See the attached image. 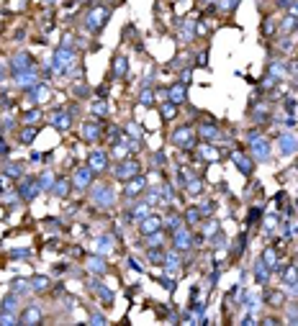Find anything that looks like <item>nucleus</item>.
Segmentation results:
<instances>
[{
  "mask_svg": "<svg viewBox=\"0 0 298 326\" xmlns=\"http://www.w3.org/2000/svg\"><path fill=\"white\" fill-rule=\"evenodd\" d=\"M160 113H162L165 121H170V119H175V116H177V106L172 100H167V103H162V106H160Z\"/></svg>",
  "mask_w": 298,
  "mask_h": 326,
  "instance_id": "obj_31",
  "label": "nucleus"
},
{
  "mask_svg": "<svg viewBox=\"0 0 298 326\" xmlns=\"http://www.w3.org/2000/svg\"><path fill=\"white\" fill-rule=\"evenodd\" d=\"M75 64V49L72 46H59L57 54H54V67L57 72H70Z\"/></svg>",
  "mask_w": 298,
  "mask_h": 326,
  "instance_id": "obj_6",
  "label": "nucleus"
},
{
  "mask_svg": "<svg viewBox=\"0 0 298 326\" xmlns=\"http://www.w3.org/2000/svg\"><path fill=\"white\" fill-rule=\"evenodd\" d=\"M49 121H51V126H57L59 131H64V128L72 126V113H67V111H54V113L49 116Z\"/></svg>",
  "mask_w": 298,
  "mask_h": 326,
  "instance_id": "obj_18",
  "label": "nucleus"
},
{
  "mask_svg": "<svg viewBox=\"0 0 298 326\" xmlns=\"http://www.w3.org/2000/svg\"><path fill=\"white\" fill-rule=\"evenodd\" d=\"M162 226H165V221L160 218V216H154V213H149V216H144L139 221V231H141V237H147V234H154V231H162Z\"/></svg>",
  "mask_w": 298,
  "mask_h": 326,
  "instance_id": "obj_10",
  "label": "nucleus"
},
{
  "mask_svg": "<svg viewBox=\"0 0 298 326\" xmlns=\"http://www.w3.org/2000/svg\"><path fill=\"white\" fill-rule=\"evenodd\" d=\"M83 139H85V141H98V139H100V126L93 123V121L83 123Z\"/></svg>",
  "mask_w": 298,
  "mask_h": 326,
  "instance_id": "obj_23",
  "label": "nucleus"
},
{
  "mask_svg": "<svg viewBox=\"0 0 298 326\" xmlns=\"http://www.w3.org/2000/svg\"><path fill=\"white\" fill-rule=\"evenodd\" d=\"M144 216H149V203H128V208H126L128 221H141Z\"/></svg>",
  "mask_w": 298,
  "mask_h": 326,
  "instance_id": "obj_16",
  "label": "nucleus"
},
{
  "mask_svg": "<svg viewBox=\"0 0 298 326\" xmlns=\"http://www.w3.org/2000/svg\"><path fill=\"white\" fill-rule=\"evenodd\" d=\"M124 131L131 134V139H139V141H141V128H139V123H126Z\"/></svg>",
  "mask_w": 298,
  "mask_h": 326,
  "instance_id": "obj_43",
  "label": "nucleus"
},
{
  "mask_svg": "<svg viewBox=\"0 0 298 326\" xmlns=\"http://www.w3.org/2000/svg\"><path fill=\"white\" fill-rule=\"evenodd\" d=\"M185 190H188L190 195H198V193H203V182H201V180H188V182H185Z\"/></svg>",
  "mask_w": 298,
  "mask_h": 326,
  "instance_id": "obj_40",
  "label": "nucleus"
},
{
  "mask_svg": "<svg viewBox=\"0 0 298 326\" xmlns=\"http://www.w3.org/2000/svg\"><path fill=\"white\" fill-rule=\"evenodd\" d=\"M288 10H291V16H293V18H298V0H291Z\"/></svg>",
  "mask_w": 298,
  "mask_h": 326,
  "instance_id": "obj_51",
  "label": "nucleus"
},
{
  "mask_svg": "<svg viewBox=\"0 0 298 326\" xmlns=\"http://www.w3.org/2000/svg\"><path fill=\"white\" fill-rule=\"evenodd\" d=\"M216 211V205L213 203H206V205H201V216H209V213H213Z\"/></svg>",
  "mask_w": 298,
  "mask_h": 326,
  "instance_id": "obj_50",
  "label": "nucleus"
},
{
  "mask_svg": "<svg viewBox=\"0 0 298 326\" xmlns=\"http://www.w3.org/2000/svg\"><path fill=\"white\" fill-rule=\"evenodd\" d=\"M141 172V167H139V162L134 160V157H126V160H121L119 164L113 167V175L119 177V180H131V177H136Z\"/></svg>",
  "mask_w": 298,
  "mask_h": 326,
  "instance_id": "obj_4",
  "label": "nucleus"
},
{
  "mask_svg": "<svg viewBox=\"0 0 298 326\" xmlns=\"http://www.w3.org/2000/svg\"><path fill=\"white\" fill-rule=\"evenodd\" d=\"M29 293L31 290V283H26V280H16V285H13V293Z\"/></svg>",
  "mask_w": 298,
  "mask_h": 326,
  "instance_id": "obj_47",
  "label": "nucleus"
},
{
  "mask_svg": "<svg viewBox=\"0 0 298 326\" xmlns=\"http://www.w3.org/2000/svg\"><path fill=\"white\" fill-rule=\"evenodd\" d=\"M39 119H42V111H39V108H31L29 113H23V123L26 126H34Z\"/></svg>",
  "mask_w": 298,
  "mask_h": 326,
  "instance_id": "obj_38",
  "label": "nucleus"
},
{
  "mask_svg": "<svg viewBox=\"0 0 298 326\" xmlns=\"http://www.w3.org/2000/svg\"><path fill=\"white\" fill-rule=\"evenodd\" d=\"M165 226L170 229V231H177L180 226H185V218H183V216H177V213H172V216H167Z\"/></svg>",
  "mask_w": 298,
  "mask_h": 326,
  "instance_id": "obj_35",
  "label": "nucleus"
},
{
  "mask_svg": "<svg viewBox=\"0 0 298 326\" xmlns=\"http://www.w3.org/2000/svg\"><path fill=\"white\" fill-rule=\"evenodd\" d=\"M46 98H49V87L42 85V82L29 90V100H31V103H42V100H46Z\"/></svg>",
  "mask_w": 298,
  "mask_h": 326,
  "instance_id": "obj_24",
  "label": "nucleus"
},
{
  "mask_svg": "<svg viewBox=\"0 0 298 326\" xmlns=\"http://www.w3.org/2000/svg\"><path fill=\"white\" fill-rule=\"evenodd\" d=\"M206 3H216V0H206Z\"/></svg>",
  "mask_w": 298,
  "mask_h": 326,
  "instance_id": "obj_55",
  "label": "nucleus"
},
{
  "mask_svg": "<svg viewBox=\"0 0 298 326\" xmlns=\"http://www.w3.org/2000/svg\"><path fill=\"white\" fill-rule=\"evenodd\" d=\"M278 144H280V154H283V157H291V154L298 152V139L293 134H283Z\"/></svg>",
  "mask_w": 298,
  "mask_h": 326,
  "instance_id": "obj_17",
  "label": "nucleus"
},
{
  "mask_svg": "<svg viewBox=\"0 0 298 326\" xmlns=\"http://www.w3.org/2000/svg\"><path fill=\"white\" fill-rule=\"evenodd\" d=\"M262 31H265V34H270V31H275V23H273V21H270V18H267V21H265V26H262Z\"/></svg>",
  "mask_w": 298,
  "mask_h": 326,
  "instance_id": "obj_52",
  "label": "nucleus"
},
{
  "mask_svg": "<svg viewBox=\"0 0 298 326\" xmlns=\"http://www.w3.org/2000/svg\"><path fill=\"white\" fill-rule=\"evenodd\" d=\"M198 136H201L203 141H216V139H218V126L211 123V121H203V123L198 126Z\"/></svg>",
  "mask_w": 298,
  "mask_h": 326,
  "instance_id": "obj_20",
  "label": "nucleus"
},
{
  "mask_svg": "<svg viewBox=\"0 0 298 326\" xmlns=\"http://www.w3.org/2000/svg\"><path fill=\"white\" fill-rule=\"evenodd\" d=\"M250 154L257 162H267L270 160V141L257 131H250Z\"/></svg>",
  "mask_w": 298,
  "mask_h": 326,
  "instance_id": "obj_2",
  "label": "nucleus"
},
{
  "mask_svg": "<svg viewBox=\"0 0 298 326\" xmlns=\"http://www.w3.org/2000/svg\"><path fill=\"white\" fill-rule=\"evenodd\" d=\"M70 190H72V180H67V177H59V180H54V188H51V193H54L57 198H67V195H70Z\"/></svg>",
  "mask_w": 298,
  "mask_h": 326,
  "instance_id": "obj_21",
  "label": "nucleus"
},
{
  "mask_svg": "<svg viewBox=\"0 0 298 326\" xmlns=\"http://www.w3.org/2000/svg\"><path fill=\"white\" fill-rule=\"evenodd\" d=\"M21 321L23 324H39V321H42V311H39V306H29V308H26L21 314Z\"/></svg>",
  "mask_w": 298,
  "mask_h": 326,
  "instance_id": "obj_26",
  "label": "nucleus"
},
{
  "mask_svg": "<svg viewBox=\"0 0 298 326\" xmlns=\"http://www.w3.org/2000/svg\"><path fill=\"white\" fill-rule=\"evenodd\" d=\"M198 152H201V157H203V160H211V162H216L218 157H221V154H218V149H216V147H211V141L201 144V149H198Z\"/></svg>",
  "mask_w": 298,
  "mask_h": 326,
  "instance_id": "obj_28",
  "label": "nucleus"
},
{
  "mask_svg": "<svg viewBox=\"0 0 298 326\" xmlns=\"http://www.w3.org/2000/svg\"><path fill=\"white\" fill-rule=\"evenodd\" d=\"M162 244H165V234H162V231L147 234V246H149V249H160Z\"/></svg>",
  "mask_w": 298,
  "mask_h": 326,
  "instance_id": "obj_32",
  "label": "nucleus"
},
{
  "mask_svg": "<svg viewBox=\"0 0 298 326\" xmlns=\"http://www.w3.org/2000/svg\"><path fill=\"white\" fill-rule=\"evenodd\" d=\"M170 141H172L175 147H180V149H190V147H196V128H193L190 123L177 126L175 131H172V136H170Z\"/></svg>",
  "mask_w": 298,
  "mask_h": 326,
  "instance_id": "obj_3",
  "label": "nucleus"
},
{
  "mask_svg": "<svg viewBox=\"0 0 298 326\" xmlns=\"http://www.w3.org/2000/svg\"><path fill=\"white\" fill-rule=\"evenodd\" d=\"M3 72H5V67H3V62H0V80H3Z\"/></svg>",
  "mask_w": 298,
  "mask_h": 326,
  "instance_id": "obj_53",
  "label": "nucleus"
},
{
  "mask_svg": "<svg viewBox=\"0 0 298 326\" xmlns=\"http://www.w3.org/2000/svg\"><path fill=\"white\" fill-rule=\"evenodd\" d=\"M93 113L95 116H108V103L106 100H98L95 106H93Z\"/></svg>",
  "mask_w": 298,
  "mask_h": 326,
  "instance_id": "obj_45",
  "label": "nucleus"
},
{
  "mask_svg": "<svg viewBox=\"0 0 298 326\" xmlns=\"http://www.w3.org/2000/svg\"><path fill=\"white\" fill-rule=\"evenodd\" d=\"M93 177H95V172H93V169H90L87 164H85V167H77L75 175H72V188L87 190L90 185H93Z\"/></svg>",
  "mask_w": 298,
  "mask_h": 326,
  "instance_id": "obj_8",
  "label": "nucleus"
},
{
  "mask_svg": "<svg viewBox=\"0 0 298 326\" xmlns=\"http://www.w3.org/2000/svg\"><path fill=\"white\" fill-rule=\"evenodd\" d=\"M280 275H283V283H286V285H296L298 283V267L296 265H288V267L280 270Z\"/></svg>",
  "mask_w": 298,
  "mask_h": 326,
  "instance_id": "obj_27",
  "label": "nucleus"
},
{
  "mask_svg": "<svg viewBox=\"0 0 298 326\" xmlns=\"http://www.w3.org/2000/svg\"><path fill=\"white\" fill-rule=\"evenodd\" d=\"M54 175H51V172H42V175H39V188H42V190H51V188H54Z\"/></svg>",
  "mask_w": 298,
  "mask_h": 326,
  "instance_id": "obj_33",
  "label": "nucleus"
},
{
  "mask_svg": "<svg viewBox=\"0 0 298 326\" xmlns=\"http://www.w3.org/2000/svg\"><path fill=\"white\" fill-rule=\"evenodd\" d=\"M262 262H265L270 270H278V254H275L273 249H265V254H262Z\"/></svg>",
  "mask_w": 298,
  "mask_h": 326,
  "instance_id": "obj_37",
  "label": "nucleus"
},
{
  "mask_svg": "<svg viewBox=\"0 0 298 326\" xmlns=\"http://www.w3.org/2000/svg\"><path fill=\"white\" fill-rule=\"evenodd\" d=\"M193 246V231L188 226H180L177 231H172V249L175 252H188Z\"/></svg>",
  "mask_w": 298,
  "mask_h": 326,
  "instance_id": "obj_7",
  "label": "nucleus"
},
{
  "mask_svg": "<svg viewBox=\"0 0 298 326\" xmlns=\"http://www.w3.org/2000/svg\"><path fill=\"white\" fill-rule=\"evenodd\" d=\"M203 234L206 237H211V234H218V221H211V224L203 226Z\"/></svg>",
  "mask_w": 298,
  "mask_h": 326,
  "instance_id": "obj_48",
  "label": "nucleus"
},
{
  "mask_svg": "<svg viewBox=\"0 0 298 326\" xmlns=\"http://www.w3.org/2000/svg\"><path fill=\"white\" fill-rule=\"evenodd\" d=\"M147 190V180L141 177V175H136V177H131V180H126V188H124V195L126 198H139L141 193Z\"/></svg>",
  "mask_w": 298,
  "mask_h": 326,
  "instance_id": "obj_11",
  "label": "nucleus"
},
{
  "mask_svg": "<svg viewBox=\"0 0 298 326\" xmlns=\"http://www.w3.org/2000/svg\"><path fill=\"white\" fill-rule=\"evenodd\" d=\"M239 0H221V10H234Z\"/></svg>",
  "mask_w": 298,
  "mask_h": 326,
  "instance_id": "obj_49",
  "label": "nucleus"
},
{
  "mask_svg": "<svg viewBox=\"0 0 298 326\" xmlns=\"http://www.w3.org/2000/svg\"><path fill=\"white\" fill-rule=\"evenodd\" d=\"M183 218L188 221V224H198V221L203 218V216H201V208H190V211H188Z\"/></svg>",
  "mask_w": 298,
  "mask_h": 326,
  "instance_id": "obj_41",
  "label": "nucleus"
},
{
  "mask_svg": "<svg viewBox=\"0 0 298 326\" xmlns=\"http://www.w3.org/2000/svg\"><path fill=\"white\" fill-rule=\"evenodd\" d=\"M265 301H267L270 306H283V303H286V295H283L280 290H267Z\"/></svg>",
  "mask_w": 298,
  "mask_h": 326,
  "instance_id": "obj_36",
  "label": "nucleus"
},
{
  "mask_svg": "<svg viewBox=\"0 0 298 326\" xmlns=\"http://www.w3.org/2000/svg\"><path fill=\"white\" fill-rule=\"evenodd\" d=\"M147 259L149 262H165V254L157 252V249H147Z\"/></svg>",
  "mask_w": 298,
  "mask_h": 326,
  "instance_id": "obj_46",
  "label": "nucleus"
},
{
  "mask_svg": "<svg viewBox=\"0 0 298 326\" xmlns=\"http://www.w3.org/2000/svg\"><path fill=\"white\" fill-rule=\"evenodd\" d=\"M113 246H116V239L111 237V234H103V237L95 239V254H111L113 252Z\"/></svg>",
  "mask_w": 298,
  "mask_h": 326,
  "instance_id": "obj_19",
  "label": "nucleus"
},
{
  "mask_svg": "<svg viewBox=\"0 0 298 326\" xmlns=\"http://www.w3.org/2000/svg\"><path fill=\"white\" fill-rule=\"evenodd\" d=\"M270 272H273V270H270V267L262 262V259H257V262H255V278L260 280V283H267V275H270Z\"/></svg>",
  "mask_w": 298,
  "mask_h": 326,
  "instance_id": "obj_30",
  "label": "nucleus"
},
{
  "mask_svg": "<svg viewBox=\"0 0 298 326\" xmlns=\"http://www.w3.org/2000/svg\"><path fill=\"white\" fill-rule=\"evenodd\" d=\"M90 198H93V203L100 205V208H111L116 203V193H113L111 185H95L93 190H90Z\"/></svg>",
  "mask_w": 298,
  "mask_h": 326,
  "instance_id": "obj_5",
  "label": "nucleus"
},
{
  "mask_svg": "<svg viewBox=\"0 0 298 326\" xmlns=\"http://www.w3.org/2000/svg\"><path fill=\"white\" fill-rule=\"evenodd\" d=\"M49 285H51V283H49V278H44V275H39V278L31 280V288H34L36 293H46Z\"/></svg>",
  "mask_w": 298,
  "mask_h": 326,
  "instance_id": "obj_34",
  "label": "nucleus"
},
{
  "mask_svg": "<svg viewBox=\"0 0 298 326\" xmlns=\"http://www.w3.org/2000/svg\"><path fill=\"white\" fill-rule=\"evenodd\" d=\"M39 193H42V188H39V182L31 180V177H26V180L21 182V188H18V195H21L23 201H34Z\"/></svg>",
  "mask_w": 298,
  "mask_h": 326,
  "instance_id": "obj_14",
  "label": "nucleus"
},
{
  "mask_svg": "<svg viewBox=\"0 0 298 326\" xmlns=\"http://www.w3.org/2000/svg\"><path fill=\"white\" fill-rule=\"evenodd\" d=\"M3 172H5L8 177H21L23 169H21V164H16V162H8V164L3 167Z\"/></svg>",
  "mask_w": 298,
  "mask_h": 326,
  "instance_id": "obj_39",
  "label": "nucleus"
},
{
  "mask_svg": "<svg viewBox=\"0 0 298 326\" xmlns=\"http://www.w3.org/2000/svg\"><path fill=\"white\" fill-rule=\"evenodd\" d=\"M85 267L93 272V275H106V272H108V265H106V259H103V254L87 257V259H85Z\"/></svg>",
  "mask_w": 298,
  "mask_h": 326,
  "instance_id": "obj_15",
  "label": "nucleus"
},
{
  "mask_svg": "<svg viewBox=\"0 0 298 326\" xmlns=\"http://www.w3.org/2000/svg\"><path fill=\"white\" fill-rule=\"evenodd\" d=\"M139 103H141V106H147V108H152L154 103H157V100H154V90L149 85H144V90L139 93Z\"/></svg>",
  "mask_w": 298,
  "mask_h": 326,
  "instance_id": "obj_29",
  "label": "nucleus"
},
{
  "mask_svg": "<svg viewBox=\"0 0 298 326\" xmlns=\"http://www.w3.org/2000/svg\"><path fill=\"white\" fill-rule=\"evenodd\" d=\"M185 98H188V87H185V82H183V80L167 87V100H172L175 106H180V103H185Z\"/></svg>",
  "mask_w": 298,
  "mask_h": 326,
  "instance_id": "obj_13",
  "label": "nucleus"
},
{
  "mask_svg": "<svg viewBox=\"0 0 298 326\" xmlns=\"http://www.w3.org/2000/svg\"><path fill=\"white\" fill-rule=\"evenodd\" d=\"M126 72H128V59L124 54H119L113 59V77H119V80H121V77H126Z\"/></svg>",
  "mask_w": 298,
  "mask_h": 326,
  "instance_id": "obj_25",
  "label": "nucleus"
},
{
  "mask_svg": "<svg viewBox=\"0 0 298 326\" xmlns=\"http://www.w3.org/2000/svg\"><path fill=\"white\" fill-rule=\"evenodd\" d=\"M95 290H98V295H100V301H103V303H108V306L113 303V293H111L108 288H103V285H98Z\"/></svg>",
  "mask_w": 298,
  "mask_h": 326,
  "instance_id": "obj_42",
  "label": "nucleus"
},
{
  "mask_svg": "<svg viewBox=\"0 0 298 326\" xmlns=\"http://www.w3.org/2000/svg\"><path fill=\"white\" fill-rule=\"evenodd\" d=\"M231 160L237 162V167L242 169L244 175H252V160L247 157V154H242V152H234V154H231Z\"/></svg>",
  "mask_w": 298,
  "mask_h": 326,
  "instance_id": "obj_22",
  "label": "nucleus"
},
{
  "mask_svg": "<svg viewBox=\"0 0 298 326\" xmlns=\"http://www.w3.org/2000/svg\"><path fill=\"white\" fill-rule=\"evenodd\" d=\"M44 3H46V5H54V3H57V0H44Z\"/></svg>",
  "mask_w": 298,
  "mask_h": 326,
  "instance_id": "obj_54",
  "label": "nucleus"
},
{
  "mask_svg": "<svg viewBox=\"0 0 298 326\" xmlns=\"http://www.w3.org/2000/svg\"><path fill=\"white\" fill-rule=\"evenodd\" d=\"M34 136H36V128L34 126H29V128H23V131H21V141H23V144H31Z\"/></svg>",
  "mask_w": 298,
  "mask_h": 326,
  "instance_id": "obj_44",
  "label": "nucleus"
},
{
  "mask_svg": "<svg viewBox=\"0 0 298 326\" xmlns=\"http://www.w3.org/2000/svg\"><path fill=\"white\" fill-rule=\"evenodd\" d=\"M10 67H13V72H29V70H34V59H31V54H26V51H18L16 57H13V62H10Z\"/></svg>",
  "mask_w": 298,
  "mask_h": 326,
  "instance_id": "obj_12",
  "label": "nucleus"
},
{
  "mask_svg": "<svg viewBox=\"0 0 298 326\" xmlns=\"http://www.w3.org/2000/svg\"><path fill=\"white\" fill-rule=\"evenodd\" d=\"M108 18H111V8H106V5H93V8L85 13V29L90 34H100L103 26L108 23Z\"/></svg>",
  "mask_w": 298,
  "mask_h": 326,
  "instance_id": "obj_1",
  "label": "nucleus"
},
{
  "mask_svg": "<svg viewBox=\"0 0 298 326\" xmlns=\"http://www.w3.org/2000/svg\"><path fill=\"white\" fill-rule=\"evenodd\" d=\"M108 152H103V149H95V152H90L87 154V167L93 169V172H103V169H108Z\"/></svg>",
  "mask_w": 298,
  "mask_h": 326,
  "instance_id": "obj_9",
  "label": "nucleus"
}]
</instances>
